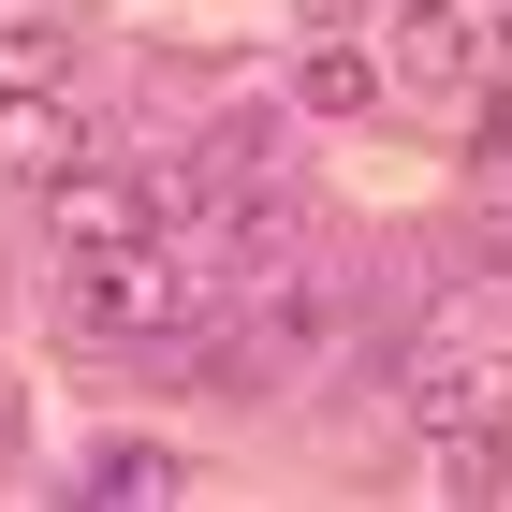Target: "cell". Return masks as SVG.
Listing matches in <instances>:
<instances>
[{
  "label": "cell",
  "instance_id": "obj_1",
  "mask_svg": "<svg viewBox=\"0 0 512 512\" xmlns=\"http://www.w3.org/2000/svg\"><path fill=\"white\" fill-rule=\"evenodd\" d=\"M205 308H220V278H205V249H176V235L59 249V322H74L88 352H191Z\"/></svg>",
  "mask_w": 512,
  "mask_h": 512
},
{
  "label": "cell",
  "instance_id": "obj_2",
  "mask_svg": "<svg viewBox=\"0 0 512 512\" xmlns=\"http://www.w3.org/2000/svg\"><path fill=\"white\" fill-rule=\"evenodd\" d=\"M381 88H410V103H439V118H454V103H483V15L469 0H395V30H381Z\"/></svg>",
  "mask_w": 512,
  "mask_h": 512
},
{
  "label": "cell",
  "instance_id": "obj_3",
  "mask_svg": "<svg viewBox=\"0 0 512 512\" xmlns=\"http://www.w3.org/2000/svg\"><path fill=\"white\" fill-rule=\"evenodd\" d=\"M88 161V118H74V88H0V205L44 191V176H74Z\"/></svg>",
  "mask_w": 512,
  "mask_h": 512
},
{
  "label": "cell",
  "instance_id": "obj_4",
  "mask_svg": "<svg viewBox=\"0 0 512 512\" xmlns=\"http://www.w3.org/2000/svg\"><path fill=\"white\" fill-rule=\"evenodd\" d=\"M44 220H59V249H103V235H161V176H44Z\"/></svg>",
  "mask_w": 512,
  "mask_h": 512
},
{
  "label": "cell",
  "instance_id": "obj_5",
  "mask_svg": "<svg viewBox=\"0 0 512 512\" xmlns=\"http://www.w3.org/2000/svg\"><path fill=\"white\" fill-rule=\"evenodd\" d=\"M0 88H74V15L59 0H15L0 15Z\"/></svg>",
  "mask_w": 512,
  "mask_h": 512
},
{
  "label": "cell",
  "instance_id": "obj_6",
  "mask_svg": "<svg viewBox=\"0 0 512 512\" xmlns=\"http://www.w3.org/2000/svg\"><path fill=\"white\" fill-rule=\"evenodd\" d=\"M293 103H308V118H366V103H381V59H366V44H308V59H293Z\"/></svg>",
  "mask_w": 512,
  "mask_h": 512
},
{
  "label": "cell",
  "instance_id": "obj_7",
  "mask_svg": "<svg viewBox=\"0 0 512 512\" xmlns=\"http://www.w3.org/2000/svg\"><path fill=\"white\" fill-rule=\"evenodd\" d=\"M88 498H191V454H161V439H118V454H88Z\"/></svg>",
  "mask_w": 512,
  "mask_h": 512
},
{
  "label": "cell",
  "instance_id": "obj_8",
  "mask_svg": "<svg viewBox=\"0 0 512 512\" xmlns=\"http://www.w3.org/2000/svg\"><path fill=\"white\" fill-rule=\"evenodd\" d=\"M454 264H469V278H512V161L469 191V220H454Z\"/></svg>",
  "mask_w": 512,
  "mask_h": 512
},
{
  "label": "cell",
  "instance_id": "obj_9",
  "mask_svg": "<svg viewBox=\"0 0 512 512\" xmlns=\"http://www.w3.org/2000/svg\"><path fill=\"white\" fill-rule=\"evenodd\" d=\"M322 15H352V0H322Z\"/></svg>",
  "mask_w": 512,
  "mask_h": 512
}]
</instances>
